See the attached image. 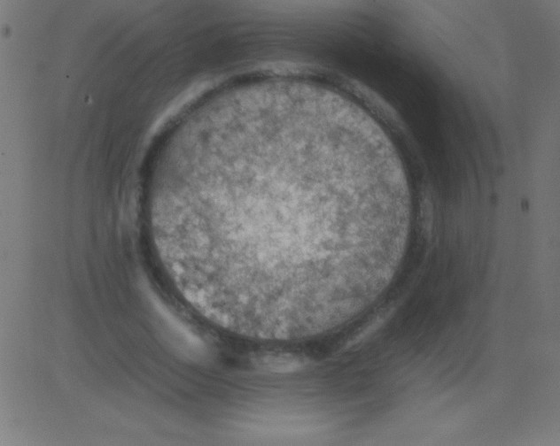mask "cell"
Segmentation results:
<instances>
[{
    "label": "cell",
    "instance_id": "1",
    "mask_svg": "<svg viewBox=\"0 0 560 446\" xmlns=\"http://www.w3.org/2000/svg\"><path fill=\"white\" fill-rule=\"evenodd\" d=\"M312 129L229 131L214 147L180 219L190 260L214 273L275 286L334 268V216L317 179Z\"/></svg>",
    "mask_w": 560,
    "mask_h": 446
}]
</instances>
